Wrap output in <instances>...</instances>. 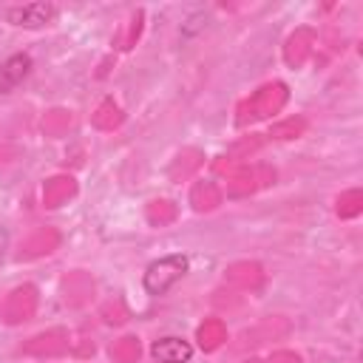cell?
Returning a JSON list of instances; mask_svg holds the SVG:
<instances>
[{
    "instance_id": "cell-1",
    "label": "cell",
    "mask_w": 363,
    "mask_h": 363,
    "mask_svg": "<svg viewBox=\"0 0 363 363\" xmlns=\"http://www.w3.org/2000/svg\"><path fill=\"white\" fill-rule=\"evenodd\" d=\"M187 269H190L187 255L167 252V255H162V258L147 264V269L142 272V286H145L147 295H164L187 275Z\"/></svg>"
},
{
    "instance_id": "cell-2",
    "label": "cell",
    "mask_w": 363,
    "mask_h": 363,
    "mask_svg": "<svg viewBox=\"0 0 363 363\" xmlns=\"http://www.w3.org/2000/svg\"><path fill=\"white\" fill-rule=\"evenodd\" d=\"M57 6L54 3H17L3 9V20L14 28H43L54 23Z\"/></svg>"
},
{
    "instance_id": "cell-4",
    "label": "cell",
    "mask_w": 363,
    "mask_h": 363,
    "mask_svg": "<svg viewBox=\"0 0 363 363\" xmlns=\"http://www.w3.org/2000/svg\"><path fill=\"white\" fill-rule=\"evenodd\" d=\"M31 57L26 51H17L0 62V94H11L28 74H31Z\"/></svg>"
},
{
    "instance_id": "cell-5",
    "label": "cell",
    "mask_w": 363,
    "mask_h": 363,
    "mask_svg": "<svg viewBox=\"0 0 363 363\" xmlns=\"http://www.w3.org/2000/svg\"><path fill=\"white\" fill-rule=\"evenodd\" d=\"M6 252H9V230H6L3 224H0V264H3Z\"/></svg>"
},
{
    "instance_id": "cell-3",
    "label": "cell",
    "mask_w": 363,
    "mask_h": 363,
    "mask_svg": "<svg viewBox=\"0 0 363 363\" xmlns=\"http://www.w3.org/2000/svg\"><path fill=\"white\" fill-rule=\"evenodd\" d=\"M150 354L156 363H190L193 360V343L182 335H164L150 343Z\"/></svg>"
}]
</instances>
